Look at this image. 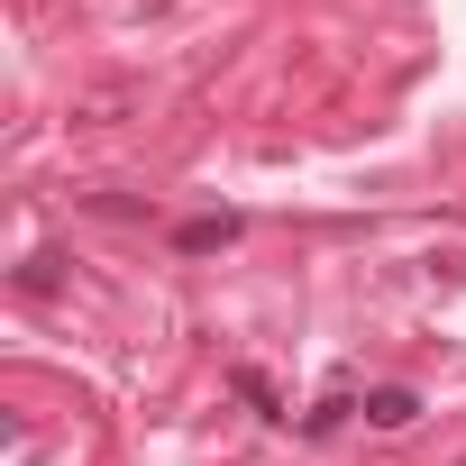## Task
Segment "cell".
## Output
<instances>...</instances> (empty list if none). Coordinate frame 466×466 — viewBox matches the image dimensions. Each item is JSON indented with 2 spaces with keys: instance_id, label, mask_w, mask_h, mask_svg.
Returning <instances> with one entry per match:
<instances>
[{
  "instance_id": "1",
  "label": "cell",
  "mask_w": 466,
  "mask_h": 466,
  "mask_svg": "<svg viewBox=\"0 0 466 466\" xmlns=\"http://www.w3.org/2000/svg\"><path fill=\"white\" fill-rule=\"evenodd\" d=\"M238 238V210H219V219H192V228H174V248L183 257H210V248H228Z\"/></svg>"
},
{
  "instance_id": "2",
  "label": "cell",
  "mask_w": 466,
  "mask_h": 466,
  "mask_svg": "<svg viewBox=\"0 0 466 466\" xmlns=\"http://www.w3.org/2000/svg\"><path fill=\"white\" fill-rule=\"evenodd\" d=\"M411 411H420V402H411V384H375V393H366V420H375V430H402Z\"/></svg>"
}]
</instances>
